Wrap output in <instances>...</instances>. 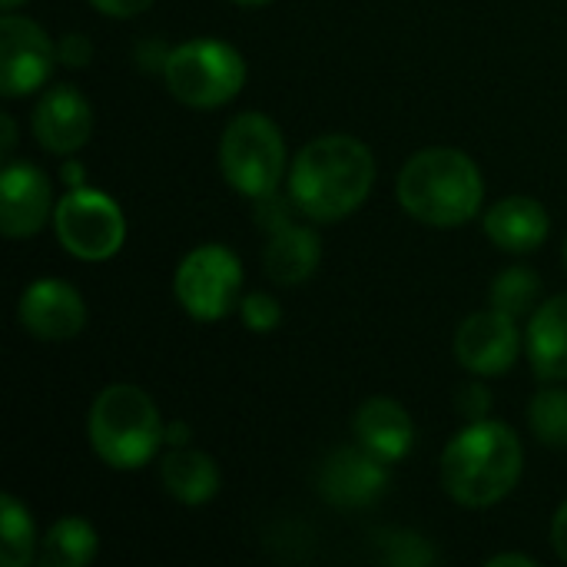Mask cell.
<instances>
[{
  "label": "cell",
  "mask_w": 567,
  "mask_h": 567,
  "mask_svg": "<svg viewBox=\"0 0 567 567\" xmlns=\"http://www.w3.org/2000/svg\"><path fill=\"white\" fill-rule=\"evenodd\" d=\"M492 409V392L482 385V382H468L462 392H458V412L468 419V422H482Z\"/></svg>",
  "instance_id": "26"
},
{
  "label": "cell",
  "mask_w": 567,
  "mask_h": 567,
  "mask_svg": "<svg viewBox=\"0 0 567 567\" xmlns=\"http://www.w3.org/2000/svg\"><path fill=\"white\" fill-rule=\"evenodd\" d=\"M96 555V535L83 518H60L40 542L43 567H86Z\"/></svg>",
  "instance_id": "20"
},
{
  "label": "cell",
  "mask_w": 567,
  "mask_h": 567,
  "mask_svg": "<svg viewBox=\"0 0 567 567\" xmlns=\"http://www.w3.org/2000/svg\"><path fill=\"white\" fill-rule=\"evenodd\" d=\"M233 3H243V7H262V3H269V0H233Z\"/></svg>",
  "instance_id": "34"
},
{
  "label": "cell",
  "mask_w": 567,
  "mask_h": 567,
  "mask_svg": "<svg viewBox=\"0 0 567 567\" xmlns=\"http://www.w3.org/2000/svg\"><path fill=\"white\" fill-rule=\"evenodd\" d=\"M63 179H70V183H76V179H83V173H80V166H76V163H66V166H63Z\"/></svg>",
  "instance_id": "33"
},
{
  "label": "cell",
  "mask_w": 567,
  "mask_h": 567,
  "mask_svg": "<svg viewBox=\"0 0 567 567\" xmlns=\"http://www.w3.org/2000/svg\"><path fill=\"white\" fill-rule=\"evenodd\" d=\"M173 289L179 306L193 319L216 322L229 316L239 302L243 266L226 246H199L179 262Z\"/></svg>",
  "instance_id": "8"
},
{
  "label": "cell",
  "mask_w": 567,
  "mask_h": 567,
  "mask_svg": "<svg viewBox=\"0 0 567 567\" xmlns=\"http://www.w3.org/2000/svg\"><path fill=\"white\" fill-rule=\"evenodd\" d=\"M375 183L369 146L346 133H329L306 143L289 173L292 206L316 223H336L355 213Z\"/></svg>",
  "instance_id": "1"
},
{
  "label": "cell",
  "mask_w": 567,
  "mask_h": 567,
  "mask_svg": "<svg viewBox=\"0 0 567 567\" xmlns=\"http://www.w3.org/2000/svg\"><path fill=\"white\" fill-rule=\"evenodd\" d=\"M505 565H518V567H535L532 558H525V555H498V558H492L488 567H505Z\"/></svg>",
  "instance_id": "30"
},
{
  "label": "cell",
  "mask_w": 567,
  "mask_h": 567,
  "mask_svg": "<svg viewBox=\"0 0 567 567\" xmlns=\"http://www.w3.org/2000/svg\"><path fill=\"white\" fill-rule=\"evenodd\" d=\"M239 312H243V322H246L252 332H272V329L282 322L279 302H276L272 296H262V292L246 296L243 306H239Z\"/></svg>",
  "instance_id": "24"
},
{
  "label": "cell",
  "mask_w": 567,
  "mask_h": 567,
  "mask_svg": "<svg viewBox=\"0 0 567 567\" xmlns=\"http://www.w3.org/2000/svg\"><path fill=\"white\" fill-rule=\"evenodd\" d=\"M355 439L365 452L392 465L412 452L415 425L395 399H369L355 415Z\"/></svg>",
  "instance_id": "15"
},
{
  "label": "cell",
  "mask_w": 567,
  "mask_h": 567,
  "mask_svg": "<svg viewBox=\"0 0 567 567\" xmlns=\"http://www.w3.org/2000/svg\"><path fill=\"white\" fill-rule=\"evenodd\" d=\"M17 3H23V0H0V7H3V10H13Z\"/></svg>",
  "instance_id": "35"
},
{
  "label": "cell",
  "mask_w": 567,
  "mask_h": 567,
  "mask_svg": "<svg viewBox=\"0 0 567 567\" xmlns=\"http://www.w3.org/2000/svg\"><path fill=\"white\" fill-rule=\"evenodd\" d=\"M382 545L389 548L385 561H392V565H395V561H399V565H429V561L435 558L422 538L405 535V532H392V535H385V542H382Z\"/></svg>",
  "instance_id": "25"
},
{
  "label": "cell",
  "mask_w": 567,
  "mask_h": 567,
  "mask_svg": "<svg viewBox=\"0 0 567 567\" xmlns=\"http://www.w3.org/2000/svg\"><path fill=\"white\" fill-rule=\"evenodd\" d=\"M551 545H555V555L567 561V502L558 508V515L551 522Z\"/></svg>",
  "instance_id": "29"
},
{
  "label": "cell",
  "mask_w": 567,
  "mask_h": 567,
  "mask_svg": "<svg viewBox=\"0 0 567 567\" xmlns=\"http://www.w3.org/2000/svg\"><path fill=\"white\" fill-rule=\"evenodd\" d=\"M163 439L166 429L143 389L120 382L96 395L90 409V442L110 468H143L146 462H153Z\"/></svg>",
  "instance_id": "4"
},
{
  "label": "cell",
  "mask_w": 567,
  "mask_h": 567,
  "mask_svg": "<svg viewBox=\"0 0 567 567\" xmlns=\"http://www.w3.org/2000/svg\"><path fill=\"white\" fill-rule=\"evenodd\" d=\"M402 209L425 226H465L485 196V183L472 156L452 146H432L415 153L395 183Z\"/></svg>",
  "instance_id": "2"
},
{
  "label": "cell",
  "mask_w": 567,
  "mask_h": 567,
  "mask_svg": "<svg viewBox=\"0 0 567 567\" xmlns=\"http://www.w3.org/2000/svg\"><path fill=\"white\" fill-rule=\"evenodd\" d=\"M50 179L33 163H7L0 176V229L23 239L43 229L50 216Z\"/></svg>",
  "instance_id": "13"
},
{
  "label": "cell",
  "mask_w": 567,
  "mask_h": 567,
  "mask_svg": "<svg viewBox=\"0 0 567 567\" xmlns=\"http://www.w3.org/2000/svg\"><path fill=\"white\" fill-rule=\"evenodd\" d=\"M538 299H542V279H538V272H532L525 266L505 269L492 282V309L508 312L512 319L532 316L542 306Z\"/></svg>",
  "instance_id": "21"
},
{
  "label": "cell",
  "mask_w": 567,
  "mask_h": 567,
  "mask_svg": "<svg viewBox=\"0 0 567 567\" xmlns=\"http://www.w3.org/2000/svg\"><path fill=\"white\" fill-rule=\"evenodd\" d=\"M100 13H106V17H120V20H126V17H136V13H143L153 0H90Z\"/></svg>",
  "instance_id": "28"
},
{
  "label": "cell",
  "mask_w": 567,
  "mask_h": 567,
  "mask_svg": "<svg viewBox=\"0 0 567 567\" xmlns=\"http://www.w3.org/2000/svg\"><path fill=\"white\" fill-rule=\"evenodd\" d=\"M319 239L312 229L306 226H279L266 246V256H262V266L266 272L279 282V286H296V282H306L316 266H319Z\"/></svg>",
  "instance_id": "18"
},
{
  "label": "cell",
  "mask_w": 567,
  "mask_h": 567,
  "mask_svg": "<svg viewBox=\"0 0 567 567\" xmlns=\"http://www.w3.org/2000/svg\"><path fill=\"white\" fill-rule=\"evenodd\" d=\"M20 326L43 339V342H63L83 332L86 326V306L80 292L60 279H37L20 296Z\"/></svg>",
  "instance_id": "11"
},
{
  "label": "cell",
  "mask_w": 567,
  "mask_h": 567,
  "mask_svg": "<svg viewBox=\"0 0 567 567\" xmlns=\"http://www.w3.org/2000/svg\"><path fill=\"white\" fill-rule=\"evenodd\" d=\"M528 425L542 445L567 449V392L542 389L528 405Z\"/></svg>",
  "instance_id": "23"
},
{
  "label": "cell",
  "mask_w": 567,
  "mask_h": 567,
  "mask_svg": "<svg viewBox=\"0 0 567 567\" xmlns=\"http://www.w3.org/2000/svg\"><path fill=\"white\" fill-rule=\"evenodd\" d=\"M56 47L27 17L3 13L0 20V93L23 96L50 80Z\"/></svg>",
  "instance_id": "9"
},
{
  "label": "cell",
  "mask_w": 567,
  "mask_h": 567,
  "mask_svg": "<svg viewBox=\"0 0 567 567\" xmlns=\"http://www.w3.org/2000/svg\"><path fill=\"white\" fill-rule=\"evenodd\" d=\"M169 93L196 110L229 103L246 83V60L223 40H189L169 50L163 66Z\"/></svg>",
  "instance_id": "5"
},
{
  "label": "cell",
  "mask_w": 567,
  "mask_h": 567,
  "mask_svg": "<svg viewBox=\"0 0 567 567\" xmlns=\"http://www.w3.org/2000/svg\"><path fill=\"white\" fill-rule=\"evenodd\" d=\"M53 229L60 246L86 262H100L120 252L126 239V223L120 206L100 193L73 186L53 209Z\"/></svg>",
  "instance_id": "7"
},
{
  "label": "cell",
  "mask_w": 567,
  "mask_h": 567,
  "mask_svg": "<svg viewBox=\"0 0 567 567\" xmlns=\"http://www.w3.org/2000/svg\"><path fill=\"white\" fill-rule=\"evenodd\" d=\"M56 60L66 63V66H86L93 60V43L83 33H66L56 43Z\"/></svg>",
  "instance_id": "27"
},
{
  "label": "cell",
  "mask_w": 567,
  "mask_h": 567,
  "mask_svg": "<svg viewBox=\"0 0 567 567\" xmlns=\"http://www.w3.org/2000/svg\"><path fill=\"white\" fill-rule=\"evenodd\" d=\"M33 522L27 515V508L13 498L3 495L0 498V565L3 567H23L33 558Z\"/></svg>",
  "instance_id": "22"
},
{
  "label": "cell",
  "mask_w": 567,
  "mask_h": 567,
  "mask_svg": "<svg viewBox=\"0 0 567 567\" xmlns=\"http://www.w3.org/2000/svg\"><path fill=\"white\" fill-rule=\"evenodd\" d=\"M93 113L80 90L50 86L33 110V136L47 153H73L90 140Z\"/></svg>",
  "instance_id": "14"
},
{
  "label": "cell",
  "mask_w": 567,
  "mask_h": 567,
  "mask_svg": "<svg viewBox=\"0 0 567 567\" xmlns=\"http://www.w3.org/2000/svg\"><path fill=\"white\" fill-rule=\"evenodd\" d=\"M522 442L502 422H472L442 455V485L465 508L502 502L522 478Z\"/></svg>",
  "instance_id": "3"
},
{
  "label": "cell",
  "mask_w": 567,
  "mask_h": 567,
  "mask_svg": "<svg viewBox=\"0 0 567 567\" xmlns=\"http://www.w3.org/2000/svg\"><path fill=\"white\" fill-rule=\"evenodd\" d=\"M565 266H567V239H565Z\"/></svg>",
  "instance_id": "36"
},
{
  "label": "cell",
  "mask_w": 567,
  "mask_h": 567,
  "mask_svg": "<svg viewBox=\"0 0 567 567\" xmlns=\"http://www.w3.org/2000/svg\"><path fill=\"white\" fill-rule=\"evenodd\" d=\"M0 126H3V156H10V150H13V143H17V133H13V120L3 113L0 116Z\"/></svg>",
  "instance_id": "31"
},
{
  "label": "cell",
  "mask_w": 567,
  "mask_h": 567,
  "mask_svg": "<svg viewBox=\"0 0 567 567\" xmlns=\"http://www.w3.org/2000/svg\"><path fill=\"white\" fill-rule=\"evenodd\" d=\"M548 213L542 203L528 199V196H508L502 203H495L485 213V233L488 239L515 256L535 252L545 239H548Z\"/></svg>",
  "instance_id": "16"
},
{
  "label": "cell",
  "mask_w": 567,
  "mask_h": 567,
  "mask_svg": "<svg viewBox=\"0 0 567 567\" xmlns=\"http://www.w3.org/2000/svg\"><path fill=\"white\" fill-rule=\"evenodd\" d=\"M385 485H389L385 462L365 452L362 445L332 452L319 472L322 498L339 508H365L382 498Z\"/></svg>",
  "instance_id": "12"
},
{
  "label": "cell",
  "mask_w": 567,
  "mask_h": 567,
  "mask_svg": "<svg viewBox=\"0 0 567 567\" xmlns=\"http://www.w3.org/2000/svg\"><path fill=\"white\" fill-rule=\"evenodd\" d=\"M189 435V429H183V425H173L169 432H166V439L173 442V445H183V439Z\"/></svg>",
  "instance_id": "32"
},
{
  "label": "cell",
  "mask_w": 567,
  "mask_h": 567,
  "mask_svg": "<svg viewBox=\"0 0 567 567\" xmlns=\"http://www.w3.org/2000/svg\"><path fill=\"white\" fill-rule=\"evenodd\" d=\"M528 359L538 379L565 382L567 379V292L542 302L532 312L528 326Z\"/></svg>",
  "instance_id": "17"
},
{
  "label": "cell",
  "mask_w": 567,
  "mask_h": 567,
  "mask_svg": "<svg viewBox=\"0 0 567 567\" xmlns=\"http://www.w3.org/2000/svg\"><path fill=\"white\" fill-rule=\"evenodd\" d=\"M515 322L518 319L498 309L468 316L455 336L458 362L475 375H502L505 369H512L522 352V336Z\"/></svg>",
  "instance_id": "10"
},
{
  "label": "cell",
  "mask_w": 567,
  "mask_h": 567,
  "mask_svg": "<svg viewBox=\"0 0 567 567\" xmlns=\"http://www.w3.org/2000/svg\"><path fill=\"white\" fill-rule=\"evenodd\" d=\"M219 166L233 189L252 199L272 196L286 173V143L279 126L262 113H239L223 133Z\"/></svg>",
  "instance_id": "6"
},
{
  "label": "cell",
  "mask_w": 567,
  "mask_h": 567,
  "mask_svg": "<svg viewBox=\"0 0 567 567\" xmlns=\"http://www.w3.org/2000/svg\"><path fill=\"white\" fill-rule=\"evenodd\" d=\"M163 488L183 505H203L219 492V468L209 455L193 449H173L159 462Z\"/></svg>",
  "instance_id": "19"
}]
</instances>
